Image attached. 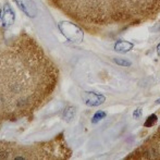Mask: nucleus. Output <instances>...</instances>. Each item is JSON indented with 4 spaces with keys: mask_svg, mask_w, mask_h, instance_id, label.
<instances>
[{
    "mask_svg": "<svg viewBox=\"0 0 160 160\" xmlns=\"http://www.w3.org/2000/svg\"><path fill=\"white\" fill-rule=\"evenodd\" d=\"M59 78L58 65L28 34L0 45V125L32 118L53 96Z\"/></svg>",
    "mask_w": 160,
    "mask_h": 160,
    "instance_id": "obj_1",
    "label": "nucleus"
},
{
    "mask_svg": "<svg viewBox=\"0 0 160 160\" xmlns=\"http://www.w3.org/2000/svg\"><path fill=\"white\" fill-rule=\"evenodd\" d=\"M75 25L92 35L120 34L154 21L160 0H46Z\"/></svg>",
    "mask_w": 160,
    "mask_h": 160,
    "instance_id": "obj_2",
    "label": "nucleus"
},
{
    "mask_svg": "<svg viewBox=\"0 0 160 160\" xmlns=\"http://www.w3.org/2000/svg\"><path fill=\"white\" fill-rule=\"evenodd\" d=\"M71 155L62 134L50 141L28 145L0 141V160H61L69 159Z\"/></svg>",
    "mask_w": 160,
    "mask_h": 160,
    "instance_id": "obj_3",
    "label": "nucleus"
},
{
    "mask_svg": "<svg viewBox=\"0 0 160 160\" xmlns=\"http://www.w3.org/2000/svg\"><path fill=\"white\" fill-rule=\"evenodd\" d=\"M125 159L160 160V127L138 148L131 152Z\"/></svg>",
    "mask_w": 160,
    "mask_h": 160,
    "instance_id": "obj_4",
    "label": "nucleus"
},
{
    "mask_svg": "<svg viewBox=\"0 0 160 160\" xmlns=\"http://www.w3.org/2000/svg\"><path fill=\"white\" fill-rule=\"evenodd\" d=\"M84 100L86 101V105L88 106H99L105 101V97L100 95V94L86 93L84 97Z\"/></svg>",
    "mask_w": 160,
    "mask_h": 160,
    "instance_id": "obj_5",
    "label": "nucleus"
},
{
    "mask_svg": "<svg viewBox=\"0 0 160 160\" xmlns=\"http://www.w3.org/2000/svg\"><path fill=\"white\" fill-rule=\"evenodd\" d=\"M132 48H133V44H131L128 42H123V40H120V42H118L114 45V49L118 52H128Z\"/></svg>",
    "mask_w": 160,
    "mask_h": 160,
    "instance_id": "obj_6",
    "label": "nucleus"
},
{
    "mask_svg": "<svg viewBox=\"0 0 160 160\" xmlns=\"http://www.w3.org/2000/svg\"><path fill=\"white\" fill-rule=\"evenodd\" d=\"M157 121H158V117H157L155 113H152V114H150V116L147 118V120L145 121L144 127L145 128H152L157 123Z\"/></svg>",
    "mask_w": 160,
    "mask_h": 160,
    "instance_id": "obj_7",
    "label": "nucleus"
},
{
    "mask_svg": "<svg viewBox=\"0 0 160 160\" xmlns=\"http://www.w3.org/2000/svg\"><path fill=\"white\" fill-rule=\"evenodd\" d=\"M113 61L116 62L117 64L119 65H122V67H130L131 64V61H128L127 59H123V58H114Z\"/></svg>",
    "mask_w": 160,
    "mask_h": 160,
    "instance_id": "obj_8",
    "label": "nucleus"
},
{
    "mask_svg": "<svg viewBox=\"0 0 160 160\" xmlns=\"http://www.w3.org/2000/svg\"><path fill=\"white\" fill-rule=\"evenodd\" d=\"M105 117H106V112L105 111H97L95 113V116H94V118H93V122L95 123V122H97V121L103 119Z\"/></svg>",
    "mask_w": 160,
    "mask_h": 160,
    "instance_id": "obj_9",
    "label": "nucleus"
},
{
    "mask_svg": "<svg viewBox=\"0 0 160 160\" xmlns=\"http://www.w3.org/2000/svg\"><path fill=\"white\" fill-rule=\"evenodd\" d=\"M142 116V109L141 108H137L136 110H134V112H133V117H134L135 119H139Z\"/></svg>",
    "mask_w": 160,
    "mask_h": 160,
    "instance_id": "obj_10",
    "label": "nucleus"
},
{
    "mask_svg": "<svg viewBox=\"0 0 160 160\" xmlns=\"http://www.w3.org/2000/svg\"><path fill=\"white\" fill-rule=\"evenodd\" d=\"M157 53H158V56L160 57V44H158V46H157Z\"/></svg>",
    "mask_w": 160,
    "mask_h": 160,
    "instance_id": "obj_11",
    "label": "nucleus"
},
{
    "mask_svg": "<svg viewBox=\"0 0 160 160\" xmlns=\"http://www.w3.org/2000/svg\"><path fill=\"white\" fill-rule=\"evenodd\" d=\"M155 103H156V105H159V103H160V98H159V99H157L156 102H155Z\"/></svg>",
    "mask_w": 160,
    "mask_h": 160,
    "instance_id": "obj_12",
    "label": "nucleus"
}]
</instances>
